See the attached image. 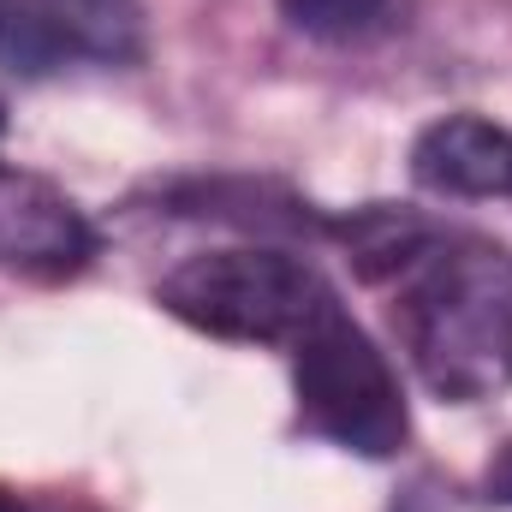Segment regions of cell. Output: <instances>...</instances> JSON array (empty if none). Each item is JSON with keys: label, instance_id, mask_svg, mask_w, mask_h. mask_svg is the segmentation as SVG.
<instances>
[{"label": "cell", "instance_id": "cell-1", "mask_svg": "<svg viewBox=\"0 0 512 512\" xmlns=\"http://www.w3.org/2000/svg\"><path fill=\"white\" fill-rule=\"evenodd\" d=\"M393 322L423 387L477 405L512 387V251L471 233H435L399 274Z\"/></svg>", "mask_w": 512, "mask_h": 512}, {"label": "cell", "instance_id": "cell-2", "mask_svg": "<svg viewBox=\"0 0 512 512\" xmlns=\"http://www.w3.org/2000/svg\"><path fill=\"white\" fill-rule=\"evenodd\" d=\"M334 298V286L304 256L233 245V251L185 256L161 286L155 304L197 334L245 340V346H292L310 316Z\"/></svg>", "mask_w": 512, "mask_h": 512}, {"label": "cell", "instance_id": "cell-3", "mask_svg": "<svg viewBox=\"0 0 512 512\" xmlns=\"http://www.w3.org/2000/svg\"><path fill=\"white\" fill-rule=\"evenodd\" d=\"M292 387H298V423L358 459H393L411 435L405 393L387 370L382 346L346 316L340 292L292 340Z\"/></svg>", "mask_w": 512, "mask_h": 512}, {"label": "cell", "instance_id": "cell-4", "mask_svg": "<svg viewBox=\"0 0 512 512\" xmlns=\"http://www.w3.org/2000/svg\"><path fill=\"white\" fill-rule=\"evenodd\" d=\"M149 48L143 0H0V60L48 78L66 66H137Z\"/></svg>", "mask_w": 512, "mask_h": 512}, {"label": "cell", "instance_id": "cell-5", "mask_svg": "<svg viewBox=\"0 0 512 512\" xmlns=\"http://www.w3.org/2000/svg\"><path fill=\"white\" fill-rule=\"evenodd\" d=\"M96 256L84 209L36 173L0 167V268L24 280H72Z\"/></svg>", "mask_w": 512, "mask_h": 512}, {"label": "cell", "instance_id": "cell-6", "mask_svg": "<svg viewBox=\"0 0 512 512\" xmlns=\"http://www.w3.org/2000/svg\"><path fill=\"white\" fill-rule=\"evenodd\" d=\"M411 179L435 197H512V131L477 114H447L417 131Z\"/></svg>", "mask_w": 512, "mask_h": 512}, {"label": "cell", "instance_id": "cell-7", "mask_svg": "<svg viewBox=\"0 0 512 512\" xmlns=\"http://www.w3.org/2000/svg\"><path fill=\"white\" fill-rule=\"evenodd\" d=\"M334 233H340V245L352 251V268H358L364 280H393L441 227H429V221L411 215V209L376 203V209H352L346 221H334Z\"/></svg>", "mask_w": 512, "mask_h": 512}, {"label": "cell", "instance_id": "cell-8", "mask_svg": "<svg viewBox=\"0 0 512 512\" xmlns=\"http://www.w3.org/2000/svg\"><path fill=\"white\" fill-rule=\"evenodd\" d=\"M417 0H280L286 24L316 42H376L411 18Z\"/></svg>", "mask_w": 512, "mask_h": 512}, {"label": "cell", "instance_id": "cell-9", "mask_svg": "<svg viewBox=\"0 0 512 512\" xmlns=\"http://www.w3.org/2000/svg\"><path fill=\"white\" fill-rule=\"evenodd\" d=\"M489 501H512V441L501 447V459L489 465Z\"/></svg>", "mask_w": 512, "mask_h": 512}, {"label": "cell", "instance_id": "cell-10", "mask_svg": "<svg viewBox=\"0 0 512 512\" xmlns=\"http://www.w3.org/2000/svg\"><path fill=\"white\" fill-rule=\"evenodd\" d=\"M0 512H24V507H18V495H12V489H0Z\"/></svg>", "mask_w": 512, "mask_h": 512}, {"label": "cell", "instance_id": "cell-11", "mask_svg": "<svg viewBox=\"0 0 512 512\" xmlns=\"http://www.w3.org/2000/svg\"><path fill=\"white\" fill-rule=\"evenodd\" d=\"M0 137H6V102H0Z\"/></svg>", "mask_w": 512, "mask_h": 512}]
</instances>
